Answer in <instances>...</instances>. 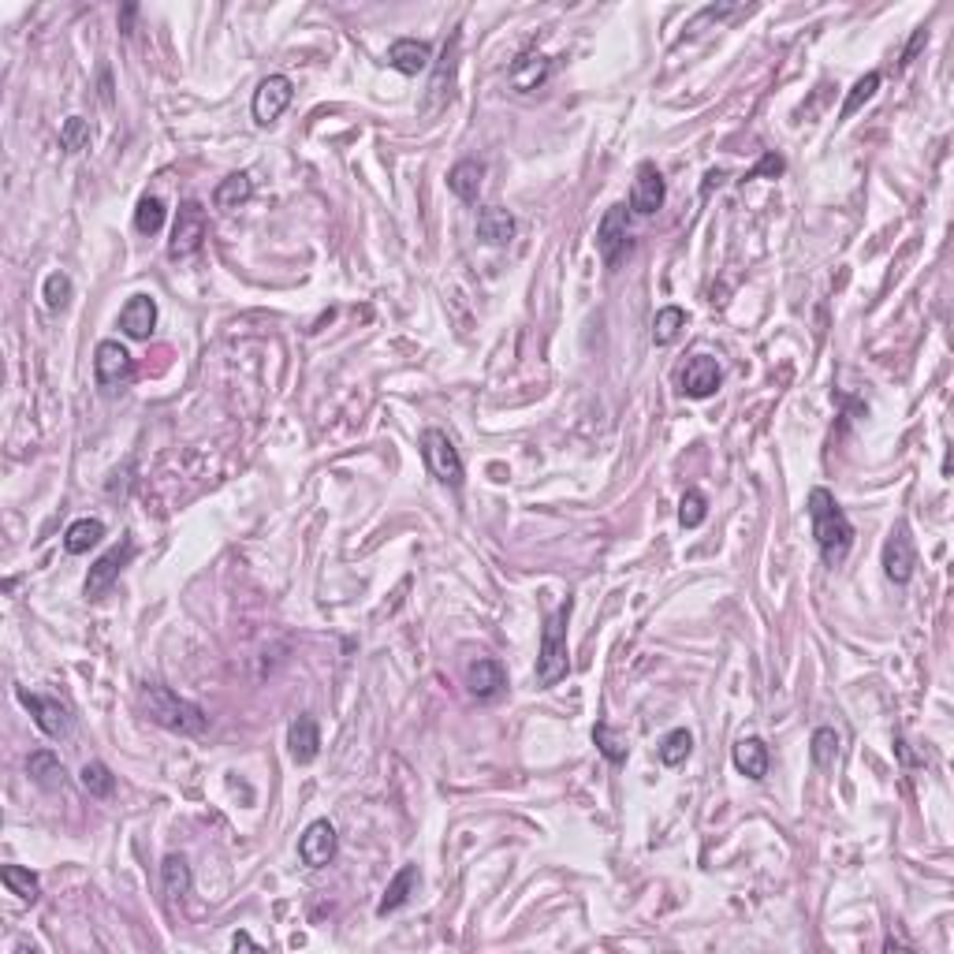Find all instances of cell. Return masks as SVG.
Returning <instances> with one entry per match:
<instances>
[{
	"label": "cell",
	"instance_id": "obj_7",
	"mask_svg": "<svg viewBox=\"0 0 954 954\" xmlns=\"http://www.w3.org/2000/svg\"><path fill=\"white\" fill-rule=\"evenodd\" d=\"M914 571H917V545H914V537H910V526L899 522V526L891 530V537L884 541V574L895 586H906V582L914 578Z\"/></svg>",
	"mask_w": 954,
	"mask_h": 954
},
{
	"label": "cell",
	"instance_id": "obj_20",
	"mask_svg": "<svg viewBox=\"0 0 954 954\" xmlns=\"http://www.w3.org/2000/svg\"><path fill=\"white\" fill-rule=\"evenodd\" d=\"M388 64L396 71H403V75H418V71H425L433 64V49L418 38H399L392 41V49H388Z\"/></svg>",
	"mask_w": 954,
	"mask_h": 954
},
{
	"label": "cell",
	"instance_id": "obj_1",
	"mask_svg": "<svg viewBox=\"0 0 954 954\" xmlns=\"http://www.w3.org/2000/svg\"><path fill=\"white\" fill-rule=\"evenodd\" d=\"M809 518H813V537L817 548L828 567H839L850 556L854 545V526L843 515V507L835 504V496L828 489H813L809 492Z\"/></svg>",
	"mask_w": 954,
	"mask_h": 954
},
{
	"label": "cell",
	"instance_id": "obj_10",
	"mask_svg": "<svg viewBox=\"0 0 954 954\" xmlns=\"http://www.w3.org/2000/svg\"><path fill=\"white\" fill-rule=\"evenodd\" d=\"M135 552H138V548H135V541H131V537H123L120 545H116V548H109V552H105V556L97 559L94 567H90V574H86V586H82V589H86V597H90V600H97V597H101V593H105V589H109L112 582H116V578H120V571H123V567H127V563H131V559H135Z\"/></svg>",
	"mask_w": 954,
	"mask_h": 954
},
{
	"label": "cell",
	"instance_id": "obj_4",
	"mask_svg": "<svg viewBox=\"0 0 954 954\" xmlns=\"http://www.w3.org/2000/svg\"><path fill=\"white\" fill-rule=\"evenodd\" d=\"M422 459L440 485H451V489L463 485V455L444 429H425L422 433Z\"/></svg>",
	"mask_w": 954,
	"mask_h": 954
},
{
	"label": "cell",
	"instance_id": "obj_18",
	"mask_svg": "<svg viewBox=\"0 0 954 954\" xmlns=\"http://www.w3.org/2000/svg\"><path fill=\"white\" fill-rule=\"evenodd\" d=\"M515 217H511V209H504V205H485L481 213H477V239L485 246H507L511 239H515Z\"/></svg>",
	"mask_w": 954,
	"mask_h": 954
},
{
	"label": "cell",
	"instance_id": "obj_39",
	"mask_svg": "<svg viewBox=\"0 0 954 954\" xmlns=\"http://www.w3.org/2000/svg\"><path fill=\"white\" fill-rule=\"evenodd\" d=\"M68 302H71L68 273H49V276H45V306H49V310H64Z\"/></svg>",
	"mask_w": 954,
	"mask_h": 954
},
{
	"label": "cell",
	"instance_id": "obj_23",
	"mask_svg": "<svg viewBox=\"0 0 954 954\" xmlns=\"http://www.w3.org/2000/svg\"><path fill=\"white\" fill-rule=\"evenodd\" d=\"M768 764H772V757H768V746H764L761 738H738L735 742V768L742 772L746 779H764L768 776Z\"/></svg>",
	"mask_w": 954,
	"mask_h": 954
},
{
	"label": "cell",
	"instance_id": "obj_31",
	"mask_svg": "<svg viewBox=\"0 0 954 954\" xmlns=\"http://www.w3.org/2000/svg\"><path fill=\"white\" fill-rule=\"evenodd\" d=\"M809 753H813V764L817 768H832L839 761V731L835 727H817L813 731V742H809Z\"/></svg>",
	"mask_w": 954,
	"mask_h": 954
},
{
	"label": "cell",
	"instance_id": "obj_34",
	"mask_svg": "<svg viewBox=\"0 0 954 954\" xmlns=\"http://www.w3.org/2000/svg\"><path fill=\"white\" fill-rule=\"evenodd\" d=\"M682 328H686V314H682L679 306H664L653 321V340L660 343V347H668V343L679 340Z\"/></svg>",
	"mask_w": 954,
	"mask_h": 954
},
{
	"label": "cell",
	"instance_id": "obj_41",
	"mask_svg": "<svg viewBox=\"0 0 954 954\" xmlns=\"http://www.w3.org/2000/svg\"><path fill=\"white\" fill-rule=\"evenodd\" d=\"M925 41H928V30H917L914 41H910V45H906V53H902V68H906V64H910L917 53H921V45H925Z\"/></svg>",
	"mask_w": 954,
	"mask_h": 954
},
{
	"label": "cell",
	"instance_id": "obj_29",
	"mask_svg": "<svg viewBox=\"0 0 954 954\" xmlns=\"http://www.w3.org/2000/svg\"><path fill=\"white\" fill-rule=\"evenodd\" d=\"M0 880H4V887H8L12 895H19L23 902H38L41 884L30 869H23V865H4V869H0Z\"/></svg>",
	"mask_w": 954,
	"mask_h": 954
},
{
	"label": "cell",
	"instance_id": "obj_8",
	"mask_svg": "<svg viewBox=\"0 0 954 954\" xmlns=\"http://www.w3.org/2000/svg\"><path fill=\"white\" fill-rule=\"evenodd\" d=\"M291 97H295V86H291L287 75H269V79H261L258 90H254V101H250L254 120H258L261 127H269L273 120L284 116V109L291 105Z\"/></svg>",
	"mask_w": 954,
	"mask_h": 954
},
{
	"label": "cell",
	"instance_id": "obj_24",
	"mask_svg": "<svg viewBox=\"0 0 954 954\" xmlns=\"http://www.w3.org/2000/svg\"><path fill=\"white\" fill-rule=\"evenodd\" d=\"M481 179H485V164L481 161H459L455 168H451L448 176V187L455 198H463V202H477V194H481Z\"/></svg>",
	"mask_w": 954,
	"mask_h": 954
},
{
	"label": "cell",
	"instance_id": "obj_21",
	"mask_svg": "<svg viewBox=\"0 0 954 954\" xmlns=\"http://www.w3.org/2000/svg\"><path fill=\"white\" fill-rule=\"evenodd\" d=\"M418 884H422L418 865H403V869L392 876V884H388V891H384V899L377 902V914L388 917V914H396V910H403V906L410 902V895L418 891Z\"/></svg>",
	"mask_w": 954,
	"mask_h": 954
},
{
	"label": "cell",
	"instance_id": "obj_43",
	"mask_svg": "<svg viewBox=\"0 0 954 954\" xmlns=\"http://www.w3.org/2000/svg\"><path fill=\"white\" fill-rule=\"evenodd\" d=\"M232 947H235V951H258V943L250 940L246 932H235V936H232Z\"/></svg>",
	"mask_w": 954,
	"mask_h": 954
},
{
	"label": "cell",
	"instance_id": "obj_5",
	"mask_svg": "<svg viewBox=\"0 0 954 954\" xmlns=\"http://www.w3.org/2000/svg\"><path fill=\"white\" fill-rule=\"evenodd\" d=\"M205 209L202 202H183L176 213V228H172V243H168V258L179 261V258H191V254H198L205 243Z\"/></svg>",
	"mask_w": 954,
	"mask_h": 954
},
{
	"label": "cell",
	"instance_id": "obj_38",
	"mask_svg": "<svg viewBox=\"0 0 954 954\" xmlns=\"http://www.w3.org/2000/svg\"><path fill=\"white\" fill-rule=\"evenodd\" d=\"M593 742H597V750L604 753V757H608L612 764L627 761V746H623V738L612 735V727H608V723H597V727H593Z\"/></svg>",
	"mask_w": 954,
	"mask_h": 954
},
{
	"label": "cell",
	"instance_id": "obj_13",
	"mask_svg": "<svg viewBox=\"0 0 954 954\" xmlns=\"http://www.w3.org/2000/svg\"><path fill=\"white\" fill-rule=\"evenodd\" d=\"M664 198H668L664 176L656 172L653 164H641L638 179H634V187H630V209H634L638 217H653L656 209L664 205Z\"/></svg>",
	"mask_w": 954,
	"mask_h": 954
},
{
	"label": "cell",
	"instance_id": "obj_42",
	"mask_svg": "<svg viewBox=\"0 0 954 954\" xmlns=\"http://www.w3.org/2000/svg\"><path fill=\"white\" fill-rule=\"evenodd\" d=\"M135 15H138V4H123V12H120L123 34H135Z\"/></svg>",
	"mask_w": 954,
	"mask_h": 954
},
{
	"label": "cell",
	"instance_id": "obj_3",
	"mask_svg": "<svg viewBox=\"0 0 954 954\" xmlns=\"http://www.w3.org/2000/svg\"><path fill=\"white\" fill-rule=\"evenodd\" d=\"M574 600L567 597L556 612L545 619L541 627V653H537V686H556L559 679H567L571 656H567V623H571Z\"/></svg>",
	"mask_w": 954,
	"mask_h": 954
},
{
	"label": "cell",
	"instance_id": "obj_28",
	"mask_svg": "<svg viewBox=\"0 0 954 954\" xmlns=\"http://www.w3.org/2000/svg\"><path fill=\"white\" fill-rule=\"evenodd\" d=\"M101 537H105V522H101V518H79V522H71L68 533H64V548H68L71 556H82V552H90Z\"/></svg>",
	"mask_w": 954,
	"mask_h": 954
},
{
	"label": "cell",
	"instance_id": "obj_14",
	"mask_svg": "<svg viewBox=\"0 0 954 954\" xmlns=\"http://www.w3.org/2000/svg\"><path fill=\"white\" fill-rule=\"evenodd\" d=\"M597 250L604 265H615L627 250V205H612L597 224Z\"/></svg>",
	"mask_w": 954,
	"mask_h": 954
},
{
	"label": "cell",
	"instance_id": "obj_16",
	"mask_svg": "<svg viewBox=\"0 0 954 954\" xmlns=\"http://www.w3.org/2000/svg\"><path fill=\"white\" fill-rule=\"evenodd\" d=\"M299 858L310 869H325L328 861L336 858V828L328 820H314L299 839Z\"/></svg>",
	"mask_w": 954,
	"mask_h": 954
},
{
	"label": "cell",
	"instance_id": "obj_33",
	"mask_svg": "<svg viewBox=\"0 0 954 954\" xmlns=\"http://www.w3.org/2000/svg\"><path fill=\"white\" fill-rule=\"evenodd\" d=\"M164 217H168V209H164L161 198L146 194V198L138 202V209H135V228L142 235H157L164 228Z\"/></svg>",
	"mask_w": 954,
	"mask_h": 954
},
{
	"label": "cell",
	"instance_id": "obj_44",
	"mask_svg": "<svg viewBox=\"0 0 954 954\" xmlns=\"http://www.w3.org/2000/svg\"><path fill=\"white\" fill-rule=\"evenodd\" d=\"M723 179H727V172H709V176H705V191H712V187H720Z\"/></svg>",
	"mask_w": 954,
	"mask_h": 954
},
{
	"label": "cell",
	"instance_id": "obj_17",
	"mask_svg": "<svg viewBox=\"0 0 954 954\" xmlns=\"http://www.w3.org/2000/svg\"><path fill=\"white\" fill-rule=\"evenodd\" d=\"M287 746H291V757L295 764H314L317 753H321V727L310 712H302L299 720H291L287 727Z\"/></svg>",
	"mask_w": 954,
	"mask_h": 954
},
{
	"label": "cell",
	"instance_id": "obj_2",
	"mask_svg": "<svg viewBox=\"0 0 954 954\" xmlns=\"http://www.w3.org/2000/svg\"><path fill=\"white\" fill-rule=\"evenodd\" d=\"M142 712L150 716L157 727L164 731H176V735H202L209 727V716H205L194 701H183L179 694H172L168 686H142Z\"/></svg>",
	"mask_w": 954,
	"mask_h": 954
},
{
	"label": "cell",
	"instance_id": "obj_22",
	"mask_svg": "<svg viewBox=\"0 0 954 954\" xmlns=\"http://www.w3.org/2000/svg\"><path fill=\"white\" fill-rule=\"evenodd\" d=\"M548 71H552V64H548L541 53H522L515 64H511L507 75H511V86H515L518 94H530V90H537V86L548 79Z\"/></svg>",
	"mask_w": 954,
	"mask_h": 954
},
{
	"label": "cell",
	"instance_id": "obj_15",
	"mask_svg": "<svg viewBox=\"0 0 954 954\" xmlns=\"http://www.w3.org/2000/svg\"><path fill=\"white\" fill-rule=\"evenodd\" d=\"M19 701L27 705L30 716H34V723H38V727L49 738H64L71 731L68 709H64L60 701H53V697H41V694H30V690H19Z\"/></svg>",
	"mask_w": 954,
	"mask_h": 954
},
{
	"label": "cell",
	"instance_id": "obj_37",
	"mask_svg": "<svg viewBox=\"0 0 954 954\" xmlns=\"http://www.w3.org/2000/svg\"><path fill=\"white\" fill-rule=\"evenodd\" d=\"M60 146L68 153L86 150V146H90V123L82 120V116H68L64 127H60Z\"/></svg>",
	"mask_w": 954,
	"mask_h": 954
},
{
	"label": "cell",
	"instance_id": "obj_26",
	"mask_svg": "<svg viewBox=\"0 0 954 954\" xmlns=\"http://www.w3.org/2000/svg\"><path fill=\"white\" fill-rule=\"evenodd\" d=\"M250 194H254V183H250V176L246 172H232L228 179H220L217 191H213V205L217 209H224V213H232V209H239V205L250 202Z\"/></svg>",
	"mask_w": 954,
	"mask_h": 954
},
{
	"label": "cell",
	"instance_id": "obj_40",
	"mask_svg": "<svg viewBox=\"0 0 954 954\" xmlns=\"http://www.w3.org/2000/svg\"><path fill=\"white\" fill-rule=\"evenodd\" d=\"M783 168H787V164H783V157H779V153H764V157H761V164H757V168H753V172H746V179H761V176H783Z\"/></svg>",
	"mask_w": 954,
	"mask_h": 954
},
{
	"label": "cell",
	"instance_id": "obj_19",
	"mask_svg": "<svg viewBox=\"0 0 954 954\" xmlns=\"http://www.w3.org/2000/svg\"><path fill=\"white\" fill-rule=\"evenodd\" d=\"M153 325H157V302H153L150 295H135V299H127V306L120 310L123 336H131V340H150Z\"/></svg>",
	"mask_w": 954,
	"mask_h": 954
},
{
	"label": "cell",
	"instance_id": "obj_30",
	"mask_svg": "<svg viewBox=\"0 0 954 954\" xmlns=\"http://www.w3.org/2000/svg\"><path fill=\"white\" fill-rule=\"evenodd\" d=\"M656 753H660V761L668 764V768H679V764L694 753V735H690L686 727H675V731L664 735V742H660V750Z\"/></svg>",
	"mask_w": 954,
	"mask_h": 954
},
{
	"label": "cell",
	"instance_id": "obj_36",
	"mask_svg": "<svg viewBox=\"0 0 954 954\" xmlns=\"http://www.w3.org/2000/svg\"><path fill=\"white\" fill-rule=\"evenodd\" d=\"M705 515H709V500H705V492H697V489L682 492V504H679L682 526H686V530H697V526L705 522Z\"/></svg>",
	"mask_w": 954,
	"mask_h": 954
},
{
	"label": "cell",
	"instance_id": "obj_35",
	"mask_svg": "<svg viewBox=\"0 0 954 954\" xmlns=\"http://www.w3.org/2000/svg\"><path fill=\"white\" fill-rule=\"evenodd\" d=\"M79 779H82V787L94 794V798H109V794L116 791V776L109 772V764H101V761L86 764V768L79 772Z\"/></svg>",
	"mask_w": 954,
	"mask_h": 954
},
{
	"label": "cell",
	"instance_id": "obj_12",
	"mask_svg": "<svg viewBox=\"0 0 954 954\" xmlns=\"http://www.w3.org/2000/svg\"><path fill=\"white\" fill-rule=\"evenodd\" d=\"M466 690L477 697V701H496V697L507 690V671L500 660H489V656H477L474 664L466 668Z\"/></svg>",
	"mask_w": 954,
	"mask_h": 954
},
{
	"label": "cell",
	"instance_id": "obj_6",
	"mask_svg": "<svg viewBox=\"0 0 954 954\" xmlns=\"http://www.w3.org/2000/svg\"><path fill=\"white\" fill-rule=\"evenodd\" d=\"M455 71H459V34H451L448 45H444V53H440L437 71H433L429 90H425L422 116H433V112H440L451 101V94H455Z\"/></svg>",
	"mask_w": 954,
	"mask_h": 954
},
{
	"label": "cell",
	"instance_id": "obj_27",
	"mask_svg": "<svg viewBox=\"0 0 954 954\" xmlns=\"http://www.w3.org/2000/svg\"><path fill=\"white\" fill-rule=\"evenodd\" d=\"M161 884H164V895H168L172 902L183 899V895H191V865H187L183 854H168V858H164Z\"/></svg>",
	"mask_w": 954,
	"mask_h": 954
},
{
	"label": "cell",
	"instance_id": "obj_32",
	"mask_svg": "<svg viewBox=\"0 0 954 954\" xmlns=\"http://www.w3.org/2000/svg\"><path fill=\"white\" fill-rule=\"evenodd\" d=\"M880 90V71H869V75H861L854 86H850V94H846V101H843V109H839V120H850L854 112L869 101V97Z\"/></svg>",
	"mask_w": 954,
	"mask_h": 954
},
{
	"label": "cell",
	"instance_id": "obj_11",
	"mask_svg": "<svg viewBox=\"0 0 954 954\" xmlns=\"http://www.w3.org/2000/svg\"><path fill=\"white\" fill-rule=\"evenodd\" d=\"M720 381H723L720 362L712 355H694L686 362V369L679 373L682 396H690V399H709L712 392L720 388Z\"/></svg>",
	"mask_w": 954,
	"mask_h": 954
},
{
	"label": "cell",
	"instance_id": "obj_9",
	"mask_svg": "<svg viewBox=\"0 0 954 954\" xmlns=\"http://www.w3.org/2000/svg\"><path fill=\"white\" fill-rule=\"evenodd\" d=\"M94 377L101 388H116L135 377V358L127 355V347L116 340H101L94 351Z\"/></svg>",
	"mask_w": 954,
	"mask_h": 954
},
{
	"label": "cell",
	"instance_id": "obj_25",
	"mask_svg": "<svg viewBox=\"0 0 954 954\" xmlns=\"http://www.w3.org/2000/svg\"><path fill=\"white\" fill-rule=\"evenodd\" d=\"M27 772L30 779L38 783L41 791H56L60 783H64V764H60V757H56L53 750H38L27 757Z\"/></svg>",
	"mask_w": 954,
	"mask_h": 954
}]
</instances>
